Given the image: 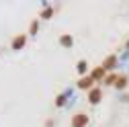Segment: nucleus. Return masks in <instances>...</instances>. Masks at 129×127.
Listing matches in <instances>:
<instances>
[{"mask_svg": "<svg viewBox=\"0 0 129 127\" xmlns=\"http://www.w3.org/2000/svg\"><path fill=\"white\" fill-rule=\"evenodd\" d=\"M86 123H88V117L82 115V113H80V115H74V119H72V125H74V127H84Z\"/></svg>", "mask_w": 129, "mask_h": 127, "instance_id": "nucleus-1", "label": "nucleus"}, {"mask_svg": "<svg viewBox=\"0 0 129 127\" xmlns=\"http://www.w3.org/2000/svg\"><path fill=\"white\" fill-rule=\"evenodd\" d=\"M88 101H90L92 105H96V103L101 101V90H99V88H92L90 94H88Z\"/></svg>", "mask_w": 129, "mask_h": 127, "instance_id": "nucleus-2", "label": "nucleus"}, {"mask_svg": "<svg viewBox=\"0 0 129 127\" xmlns=\"http://www.w3.org/2000/svg\"><path fill=\"white\" fill-rule=\"evenodd\" d=\"M25 41H27V37H25V35H17V37H14L12 47H14V49H21V47L25 45Z\"/></svg>", "mask_w": 129, "mask_h": 127, "instance_id": "nucleus-3", "label": "nucleus"}, {"mask_svg": "<svg viewBox=\"0 0 129 127\" xmlns=\"http://www.w3.org/2000/svg\"><path fill=\"white\" fill-rule=\"evenodd\" d=\"M92 80H94L92 76H86V78H82V80L78 82V86H80V88H90V86H92Z\"/></svg>", "mask_w": 129, "mask_h": 127, "instance_id": "nucleus-4", "label": "nucleus"}, {"mask_svg": "<svg viewBox=\"0 0 129 127\" xmlns=\"http://www.w3.org/2000/svg\"><path fill=\"white\" fill-rule=\"evenodd\" d=\"M113 66H115V57H113V55H111V57H109V59L105 61V66H103V68L107 70V68H113Z\"/></svg>", "mask_w": 129, "mask_h": 127, "instance_id": "nucleus-5", "label": "nucleus"}, {"mask_svg": "<svg viewBox=\"0 0 129 127\" xmlns=\"http://www.w3.org/2000/svg\"><path fill=\"white\" fill-rule=\"evenodd\" d=\"M61 45H66V47L72 45V37H70V35H63V37H61Z\"/></svg>", "mask_w": 129, "mask_h": 127, "instance_id": "nucleus-6", "label": "nucleus"}, {"mask_svg": "<svg viewBox=\"0 0 129 127\" xmlns=\"http://www.w3.org/2000/svg\"><path fill=\"white\" fill-rule=\"evenodd\" d=\"M103 72H105V68H96L92 72V78H103Z\"/></svg>", "mask_w": 129, "mask_h": 127, "instance_id": "nucleus-7", "label": "nucleus"}, {"mask_svg": "<svg viewBox=\"0 0 129 127\" xmlns=\"http://www.w3.org/2000/svg\"><path fill=\"white\" fill-rule=\"evenodd\" d=\"M125 84H127V78H125V76H121V78H117V86H119V88H123Z\"/></svg>", "mask_w": 129, "mask_h": 127, "instance_id": "nucleus-8", "label": "nucleus"}, {"mask_svg": "<svg viewBox=\"0 0 129 127\" xmlns=\"http://www.w3.org/2000/svg\"><path fill=\"white\" fill-rule=\"evenodd\" d=\"M51 12H53V10H51V8H47V10H45V12H43V14H41V17H43V19H49V17H51Z\"/></svg>", "mask_w": 129, "mask_h": 127, "instance_id": "nucleus-9", "label": "nucleus"}]
</instances>
